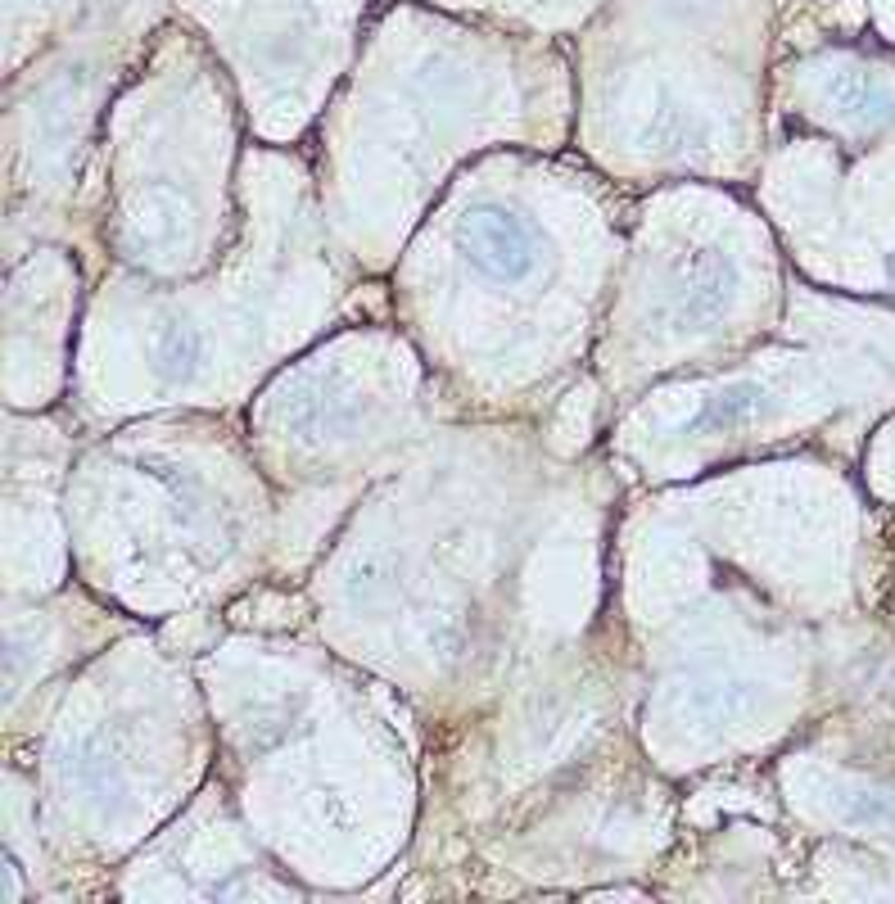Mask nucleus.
I'll use <instances>...</instances> for the list:
<instances>
[{
	"label": "nucleus",
	"instance_id": "1",
	"mask_svg": "<svg viewBox=\"0 0 895 904\" xmlns=\"http://www.w3.org/2000/svg\"><path fill=\"white\" fill-rule=\"evenodd\" d=\"M462 249L493 281H525L538 263V236L502 208H471L462 217Z\"/></svg>",
	"mask_w": 895,
	"mask_h": 904
},
{
	"label": "nucleus",
	"instance_id": "2",
	"mask_svg": "<svg viewBox=\"0 0 895 904\" xmlns=\"http://www.w3.org/2000/svg\"><path fill=\"white\" fill-rule=\"evenodd\" d=\"M746 412H751V394H728V398H719V403H710L692 425H697V430H701V425H728V421H737V416H746Z\"/></svg>",
	"mask_w": 895,
	"mask_h": 904
},
{
	"label": "nucleus",
	"instance_id": "3",
	"mask_svg": "<svg viewBox=\"0 0 895 904\" xmlns=\"http://www.w3.org/2000/svg\"><path fill=\"white\" fill-rule=\"evenodd\" d=\"M163 358H168L172 367H190V362L199 358V339L195 335H172L168 349H163Z\"/></svg>",
	"mask_w": 895,
	"mask_h": 904
},
{
	"label": "nucleus",
	"instance_id": "4",
	"mask_svg": "<svg viewBox=\"0 0 895 904\" xmlns=\"http://www.w3.org/2000/svg\"><path fill=\"white\" fill-rule=\"evenodd\" d=\"M891 276H895V258H891Z\"/></svg>",
	"mask_w": 895,
	"mask_h": 904
}]
</instances>
